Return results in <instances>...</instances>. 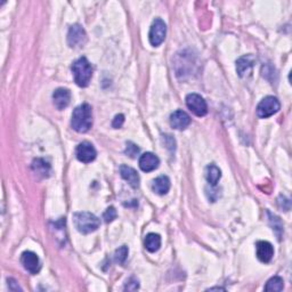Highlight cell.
<instances>
[{
	"label": "cell",
	"instance_id": "obj_1",
	"mask_svg": "<svg viewBox=\"0 0 292 292\" xmlns=\"http://www.w3.org/2000/svg\"><path fill=\"white\" fill-rule=\"evenodd\" d=\"M71 126L78 133H87L92 126V111L89 104L83 103L72 113Z\"/></svg>",
	"mask_w": 292,
	"mask_h": 292
},
{
	"label": "cell",
	"instance_id": "obj_2",
	"mask_svg": "<svg viewBox=\"0 0 292 292\" xmlns=\"http://www.w3.org/2000/svg\"><path fill=\"white\" fill-rule=\"evenodd\" d=\"M72 72H73L74 81L78 86L87 87L89 84L92 77V67L86 57H80L73 63Z\"/></svg>",
	"mask_w": 292,
	"mask_h": 292
},
{
	"label": "cell",
	"instance_id": "obj_3",
	"mask_svg": "<svg viewBox=\"0 0 292 292\" xmlns=\"http://www.w3.org/2000/svg\"><path fill=\"white\" fill-rule=\"evenodd\" d=\"M73 223L77 230L82 234H89L100 227L101 222L90 213H77L73 215Z\"/></svg>",
	"mask_w": 292,
	"mask_h": 292
},
{
	"label": "cell",
	"instance_id": "obj_4",
	"mask_svg": "<svg viewBox=\"0 0 292 292\" xmlns=\"http://www.w3.org/2000/svg\"><path fill=\"white\" fill-rule=\"evenodd\" d=\"M281 109V104L276 97L267 96L262 100L257 107V116L261 119H266L274 116Z\"/></svg>",
	"mask_w": 292,
	"mask_h": 292
},
{
	"label": "cell",
	"instance_id": "obj_5",
	"mask_svg": "<svg viewBox=\"0 0 292 292\" xmlns=\"http://www.w3.org/2000/svg\"><path fill=\"white\" fill-rule=\"evenodd\" d=\"M167 35V25L161 19H155L154 22L151 25V30L149 39L152 46L158 47L166 39Z\"/></svg>",
	"mask_w": 292,
	"mask_h": 292
},
{
	"label": "cell",
	"instance_id": "obj_6",
	"mask_svg": "<svg viewBox=\"0 0 292 292\" xmlns=\"http://www.w3.org/2000/svg\"><path fill=\"white\" fill-rule=\"evenodd\" d=\"M186 105L198 117H205L208 113V105L203 97L198 94H189L186 97Z\"/></svg>",
	"mask_w": 292,
	"mask_h": 292
},
{
	"label": "cell",
	"instance_id": "obj_7",
	"mask_svg": "<svg viewBox=\"0 0 292 292\" xmlns=\"http://www.w3.org/2000/svg\"><path fill=\"white\" fill-rule=\"evenodd\" d=\"M87 40V35L86 31L83 30L81 25L74 24L72 25L67 33V44H69L70 47L72 48H77L81 47L84 44H86Z\"/></svg>",
	"mask_w": 292,
	"mask_h": 292
},
{
	"label": "cell",
	"instance_id": "obj_8",
	"mask_svg": "<svg viewBox=\"0 0 292 292\" xmlns=\"http://www.w3.org/2000/svg\"><path fill=\"white\" fill-rule=\"evenodd\" d=\"M75 155L80 162L83 163H90L96 159L97 152L92 144L89 142H82L80 143L75 150Z\"/></svg>",
	"mask_w": 292,
	"mask_h": 292
},
{
	"label": "cell",
	"instance_id": "obj_9",
	"mask_svg": "<svg viewBox=\"0 0 292 292\" xmlns=\"http://www.w3.org/2000/svg\"><path fill=\"white\" fill-rule=\"evenodd\" d=\"M21 262H22L23 267L31 274L39 273V270L41 268L39 257L32 251L23 252L22 256H21Z\"/></svg>",
	"mask_w": 292,
	"mask_h": 292
},
{
	"label": "cell",
	"instance_id": "obj_10",
	"mask_svg": "<svg viewBox=\"0 0 292 292\" xmlns=\"http://www.w3.org/2000/svg\"><path fill=\"white\" fill-rule=\"evenodd\" d=\"M257 258L261 262H269L274 256V248L267 241H258L256 244Z\"/></svg>",
	"mask_w": 292,
	"mask_h": 292
},
{
	"label": "cell",
	"instance_id": "obj_11",
	"mask_svg": "<svg viewBox=\"0 0 292 292\" xmlns=\"http://www.w3.org/2000/svg\"><path fill=\"white\" fill-rule=\"evenodd\" d=\"M159 164H160L159 158L155 154L151 153V152H146V153L142 154L141 158H139V168L145 172L155 170V169L159 167Z\"/></svg>",
	"mask_w": 292,
	"mask_h": 292
},
{
	"label": "cell",
	"instance_id": "obj_12",
	"mask_svg": "<svg viewBox=\"0 0 292 292\" xmlns=\"http://www.w3.org/2000/svg\"><path fill=\"white\" fill-rule=\"evenodd\" d=\"M191 124V118L186 112L178 110V111L173 112L170 116V125L172 128L184 130Z\"/></svg>",
	"mask_w": 292,
	"mask_h": 292
},
{
	"label": "cell",
	"instance_id": "obj_13",
	"mask_svg": "<svg viewBox=\"0 0 292 292\" xmlns=\"http://www.w3.org/2000/svg\"><path fill=\"white\" fill-rule=\"evenodd\" d=\"M255 62L256 58L253 55H245V56L240 57L236 61V71H238L240 77H245V75L250 74Z\"/></svg>",
	"mask_w": 292,
	"mask_h": 292
},
{
	"label": "cell",
	"instance_id": "obj_14",
	"mask_svg": "<svg viewBox=\"0 0 292 292\" xmlns=\"http://www.w3.org/2000/svg\"><path fill=\"white\" fill-rule=\"evenodd\" d=\"M53 101L56 109L64 110L65 108L69 107V104H70V101H71L70 90L65 89V88H58V89L54 91Z\"/></svg>",
	"mask_w": 292,
	"mask_h": 292
},
{
	"label": "cell",
	"instance_id": "obj_15",
	"mask_svg": "<svg viewBox=\"0 0 292 292\" xmlns=\"http://www.w3.org/2000/svg\"><path fill=\"white\" fill-rule=\"evenodd\" d=\"M120 173H121L122 178L128 181L131 187H134V188L138 187L139 186V176L135 169H133L131 167H128V166H125L124 164V166L120 167Z\"/></svg>",
	"mask_w": 292,
	"mask_h": 292
},
{
	"label": "cell",
	"instance_id": "obj_16",
	"mask_svg": "<svg viewBox=\"0 0 292 292\" xmlns=\"http://www.w3.org/2000/svg\"><path fill=\"white\" fill-rule=\"evenodd\" d=\"M152 188L159 196H164L170 189V179L167 176H160L156 179H154Z\"/></svg>",
	"mask_w": 292,
	"mask_h": 292
},
{
	"label": "cell",
	"instance_id": "obj_17",
	"mask_svg": "<svg viewBox=\"0 0 292 292\" xmlns=\"http://www.w3.org/2000/svg\"><path fill=\"white\" fill-rule=\"evenodd\" d=\"M144 245H145L146 250L150 252L158 251L160 247H161V238L159 234L155 233H150L146 235L145 241H144Z\"/></svg>",
	"mask_w": 292,
	"mask_h": 292
},
{
	"label": "cell",
	"instance_id": "obj_18",
	"mask_svg": "<svg viewBox=\"0 0 292 292\" xmlns=\"http://www.w3.org/2000/svg\"><path fill=\"white\" fill-rule=\"evenodd\" d=\"M221 177H222V171L217 166H215V164H210V166L206 168V178L210 185H213V186L217 185L219 179H221Z\"/></svg>",
	"mask_w": 292,
	"mask_h": 292
},
{
	"label": "cell",
	"instance_id": "obj_19",
	"mask_svg": "<svg viewBox=\"0 0 292 292\" xmlns=\"http://www.w3.org/2000/svg\"><path fill=\"white\" fill-rule=\"evenodd\" d=\"M32 169L38 176L48 177L50 172V164L42 159H37L32 163Z\"/></svg>",
	"mask_w": 292,
	"mask_h": 292
},
{
	"label": "cell",
	"instance_id": "obj_20",
	"mask_svg": "<svg viewBox=\"0 0 292 292\" xmlns=\"http://www.w3.org/2000/svg\"><path fill=\"white\" fill-rule=\"evenodd\" d=\"M283 286H284V282H283V278L280 276H274L268 280V282L266 283L265 290L266 291H274L278 292L283 290Z\"/></svg>",
	"mask_w": 292,
	"mask_h": 292
},
{
	"label": "cell",
	"instance_id": "obj_21",
	"mask_svg": "<svg viewBox=\"0 0 292 292\" xmlns=\"http://www.w3.org/2000/svg\"><path fill=\"white\" fill-rule=\"evenodd\" d=\"M128 248L127 247H121L118 249V250L116 251V253H114V260H116L117 262H119V264H124V262L126 261L127 259V256H128Z\"/></svg>",
	"mask_w": 292,
	"mask_h": 292
},
{
	"label": "cell",
	"instance_id": "obj_22",
	"mask_svg": "<svg viewBox=\"0 0 292 292\" xmlns=\"http://www.w3.org/2000/svg\"><path fill=\"white\" fill-rule=\"evenodd\" d=\"M125 153L127 155H129L130 158H136V156L139 153V149L137 147L136 144H134V143H131V142H128V143H127V147H126Z\"/></svg>",
	"mask_w": 292,
	"mask_h": 292
},
{
	"label": "cell",
	"instance_id": "obj_23",
	"mask_svg": "<svg viewBox=\"0 0 292 292\" xmlns=\"http://www.w3.org/2000/svg\"><path fill=\"white\" fill-rule=\"evenodd\" d=\"M117 210L113 208V207H110V208L107 209V211H105L104 215H103V218H104V221L107 222V223H110V222H113L114 219L117 218Z\"/></svg>",
	"mask_w": 292,
	"mask_h": 292
},
{
	"label": "cell",
	"instance_id": "obj_24",
	"mask_svg": "<svg viewBox=\"0 0 292 292\" xmlns=\"http://www.w3.org/2000/svg\"><path fill=\"white\" fill-rule=\"evenodd\" d=\"M124 122H125V117H124V114H118V116H116V118L113 119V122H112V126H113V128H121L122 125H124Z\"/></svg>",
	"mask_w": 292,
	"mask_h": 292
},
{
	"label": "cell",
	"instance_id": "obj_25",
	"mask_svg": "<svg viewBox=\"0 0 292 292\" xmlns=\"http://www.w3.org/2000/svg\"><path fill=\"white\" fill-rule=\"evenodd\" d=\"M139 287V284H138V281L136 280V278H131V280L127 283V285L125 286V289L126 290H130V291H134V290H137Z\"/></svg>",
	"mask_w": 292,
	"mask_h": 292
},
{
	"label": "cell",
	"instance_id": "obj_26",
	"mask_svg": "<svg viewBox=\"0 0 292 292\" xmlns=\"http://www.w3.org/2000/svg\"><path fill=\"white\" fill-rule=\"evenodd\" d=\"M8 286H10V290L12 291H22L19 284H16V281L13 280V278H8Z\"/></svg>",
	"mask_w": 292,
	"mask_h": 292
}]
</instances>
